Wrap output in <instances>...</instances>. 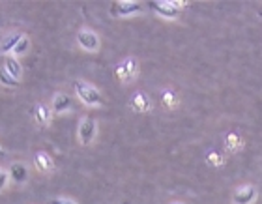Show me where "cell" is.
<instances>
[{
	"label": "cell",
	"mask_w": 262,
	"mask_h": 204,
	"mask_svg": "<svg viewBox=\"0 0 262 204\" xmlns=\"http://www.w3.org/2000/svg\"><path fill=\"white\" fill-rule=\"evenodd\" d=\"M73 88H75L77 98L82 101L88 107H98V105H103V96L96 86L84 83V81H75L73 83Z\"/></svg>",
	"instance_id": "1"
},
{
	"label": "cell",
	"mask_w": 262,
	"mask_h": 204,
	"mask_svg": "<svg viewBox=\"0 0 262 204\" xmlns=\"http://www.w3.org/2000/svg\"><path fill=\"white\" fill-rule=\"evenodd\" d=\"M137 72H139V64H137L135 58L129 56V58H124V60L116 66L115 75L120 83H129V81H133V79L137 77Z\"/></svg>",
	"instance_id": "2"
},
{
	"label": "cell",
	"mask_w": 262,
	"mask_h": 204,
	"mask_svg": "<svg viewBox=\"0 0 262 204\" xmlns=\"http://www.w3.org/2000/svg\"><path fill=\"white\" fill-rule=\"evenodd\" d=\"M96 131H98V124H96V120L90 118V116L82 118L81 124H79V129H77L79 143H81L82 146H88V144L96 139Z\"/></svg>",
	"instance_id": "3"
},
{
	"label": "cell",
	"mask_w": 262,
	"mask_h": 204,
	"mask_svg": "<svg viewBox=\"0 0 262 204\" xmlns=\"http://www.w3.org/2000/svg\"><path fill=\"white\" fill-rule=\"evenodd\" d=\"M144 6L141 2H133V0H120V2H113L111 4V13L116 17H129L135 13H141Z\"/></svg>",
	"instance_id": "4"
},
{
	"label": "cell",
	"mask_w": 262,
	"mask_h": 204,
	"mask_svg": "<svg viewBox=\"0 0 262 204\" xmlns=\"http://www.w3.org/2000/svg\"><path fill=\"white\" fill-rule=\"evenodd\" d=\"M148 6H150L158 15L163 17V19H178V15H180V8L176 6V2H169V0H152V2H148Z\"/></svg>",
	"instance_id": "5"
},
{
	"label": "cell",
	"mask_w": 262,
	"mask_h": 204,
	"mask_svg": "<svg viewBox=\"0 0 262 204\" xmlns=\"http://www.w3.org/2000/svg\"><path fill=\"white\" fill-rule=\"evenodd\" d=\"M258 199V189L253 184L240 186L232 195V204H255Z\"/></svg>",
	"instance_id": "6"
},
{
	"label": "cell",
	"mask_w": 262,
	"mask_h": 204,
	"mask_svg": "<svg viewBox=\"0 0 262 204\" xmlns=\"http://www.w3.org/2000/svg\"><path fill=\"white\" fill-rule=\"evenodd\" d=\"M77 43L81 45V49L88 51V53H94V51L99 49L98 34L88 30V28H84V30H81V32L77 34Z\"/></svg>",
	"instance_id": "7"
},
{
	"label": "cell",
	"mask_w": 262,
	"mask_h": 204,
	"mask_svg": "<svg viewBox=\"0 0 262 204\" xmlns=\"http://www.w3.org/2000/svg\"><path fill=\"white\" fill-rule=\"evenodd\" d=\"M129 107L135 112H148V110L152 109V101H150V98L144 92H135V94L131 96Z\"/></svg>",
	"instance_id": "8"
},
{
	"label": "cell",
	"mask_w": 262,
	"mask_h": 204,
	"mask_svg": "<svg viewBox=\"0 0 262 204\" xmlns=\"http://www.w3.org/2000/svg\"><path fill=\"white\" fill-rule=\"evenodd\" d=\"M34 165H36V169L39 172H45V174L55 171V161H53V157L47 152H38V154L34 155Z\"/></svg>",
	"instance_id": "9"
},
{
	"label": "cell",
	"mask_w": 262,
	"mask_h": 204,
	"mask_svg": "<svg viewBox=\"0 0 262 204\" xmlns=\"http://www.w3.org/2000/svg\"><path fill=\"white\" fill-rule=\"evenodd\" d=\"M73 105V100H71L68 94H56L53 98V105H51V110L53 112H66V110L71 109Z\"/></svg>",
	"instance_id": "10"
},
{
	"label": "cell",
	"mask_w": 262,
	"mask_h": 204,
	"mask_svg": "<svg viewBox=\"0 0 262 204\" xmlns=\"http://www.w3.org/2000/svg\"><path fill=\"white\" fill-rule=\"evenodd\" d=\"M8 174H10V180H13L15 184L27 182V178H28L27 167L23 165V163H11V165H10V171H8Z\"/></svg>",
	"instance_id": "11"
},
{
	"label": "cell",
	"mask_w": 262,
	"mask_h": 204,
	"mask_svg": "<svg viewBox=\"0 0 262 204\" xmlns=\"http://www.w3.org/2000/svg\"><path fill=\"white\" fill-rule=\"evenodd\" d=\"M34 118H36V122L38 124H41V126H47L51 122V118H53V110L47 107V105L43 103H38L36 107H34Z\"/></svg>",
	"instance_id": "12"
},
{
	"label": "cell",
	"mask_w": 262,
	"mask_h": 204,
	"mask_svg": "<svg viewBox=\"0 0 262 204\" xmlns=\"http://www.w3.org/2000/svg\"><path fill=\"white\" fill-rule=\"evenodd\" d=\"M4 70L8 73H10L11 77L17 79L19 81V77H21V64H19V60H17L15 56H6V60H4Z\"/></svg>",
	"instance_id": "13"
},
{
	"label": "cell",
	"mask_w": 262,
	"mask_h": 204,
	"mask_svg": "<svg viewBox=\"0 0 262 204\" xmlns=\"http://www.w3.org/2000/svg\"><path fill=\"white\" fill-rule=\"evenodd\" d=\"M21 38H23V34H11V36H8V38L4 39L2 47H0V51H2V53H13L15 45L19 43V39Z\"/></svg>",
	"instance_id": "14"
},
{
	"label": "cell",
	"mask_w": 262,
	"mask_h": 204,
	"mask_svg": "<svg viewBox=\"0 0 262 204\" xmlns=\"http://www.w3.org/2000/svg\"><path fill=\"white\" fill-rule=\"evenodd\" d=\"M0 83L4 84V86H10V88H15V86H19V81L11 77L4 67H0Z\"/></svg>",
	"instance_id": "15"
},
{
	"label": "cell",
	"mask_w": 262,
	"mask_h": 204,
	"mask_svg": "<svg viewBox=\"0 0 262 204\" xmlns=\"http://www.w3.org/2000/svg\"><path fill=\"white\" fill-rule=\"evenodd\" d=\"M161 101H163L165 107H176V105H178V98H176V94L170 92V90H165L163 94H161Z\"/></svg>",
	"instance_id": "16"
},
{
	"label": "cell",
	"mask_w": 262,
	"mask_h": 204,
	"mask_svg": "<svg viewBox=\"0 0 262 204\" xmlns=\"http://www.w3.org/2000/svg\"><path fill=\"white\" fill-rule=\"evenodd\" d=\"M28 47H30V39L23 34V38L19 39V43L15 45V49H13V53H15V56H19V55H25L28 51Z\"/></svg>",
	"instance_id": "17"
},
{
	"label": "cell",
	"mask_w": 262,
	"mask_h": 204,
	"mask_svg": "<svg viewBox=\"0 0 262 204\" xmlns=\"http://www.w3.org/2000/svg\"><path fill=\"white\" fill-rule=\"evenodd\" d=\"M8 180H10V174H8V171H4V169L0 167V191L8 186Z\"/></svg>",
	"instance_id": "18"
},
{
	"label": "cell",
	"mask_w": 262,
	"mask_h": 204,
	"mask_svg": "<svg viewBox=\"0 0 262 204\" xmlns=\"http://www.w3.org/2000/svg\"><path fill=\"white\" fill-rule=\"evenodd\" d=\"M227 141H229V148L230 150H236V148H238V146H240V139H238V137H236V135H234V133H232V135H229V137H227Z\"/></svg>",
	"instance_id": "19"
},
{
	"label": "cell",
	"mask_w": 262,
	"mask_h": 204,
	"mask_svg": "<svg viewBox=\"0 0 262 204\" xmlns=\"http://www.w3.org/2000/svg\"><path fill=\"white\" fill-rule=\"evenodd\" d=\"M51 204H79L75 200L71 199H64V197H55V199H51Z\"/></svg>",
	"instance_id": "20"
},
{
	"label": "cell",
	"mask_w": 262,
	"mask_h": 204,
	"mask_svg": "<svg viewBox=\"0 0 262 204\" xmlns=\"http://www.w3.org/2000/svg\"><path fill=\"white\" fill-rule=\"evenodd\" d=\"M208 161H210V163H213V165H221V163H223V160H221L217 154H210V155H208Z\"/></svg>",
	"instance_id": "21"
},
{
	"label": "cell",
	"mask_w": 262,
	"mask_h": 204,
	"mask_svg": "<svg viewBox=\"0 0 262 204\" xmlns=\"http://www.w3.org/2000/svg\"><path fill=\"white\" fill-rule=\"evenodd\" d=\"M6 152H4V148H2V146H0V157H2V155H4Z\"/></svg>",
	"instance_id": "22"
},
{
	"label": "cell",
	"mask_w": 262,
	"mask_h": 204,
	"mask_svg": "<svg viewBox=\"0 0 262 204\" xmlns=\"http://www.w3.org/2000/svg\"><path fill=\"white\" fill-rule=\"evenodd\" d=\"M170 204H184V202H170Z\"/></svg>",
	"instance_id": "23"
},
{
	"label": "cell",
	"mask_w": 262,
	"mask_h": 204,
	"mask_svg": "<svg viewBox=\"0 0 262 204\" xmlns=\"http://www.w3.org/2000/svg\"><path fill=\"white\" fill-rule=\"evenodd\" d=\"M124 204H127V202H124Z\"/></svg>",
	"instance_id": "24"
}]
</instances>
